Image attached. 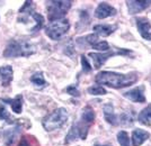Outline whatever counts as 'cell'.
I'll list each match as a JSON object with an SVG mask.
<instances>
[{
    "label": "cell",
    "mask_w": 151,
    "mask_h": 146,
    "mask_svg": "<svg viewBox=\"0 0 151 146\" xmlns=\"http://www.w3.org/2000/svg\"><path fill=\"white\" fill-rule=\"evenodd\" d=\"M96 83L101 85H106L114 89H122L130 87L138 81V74L137 73H116V72H109V71H103L99 72L95 76Z\"/></svg>",
    "instance_id": "cell-1"
},
{
    "label": "cell",
    "mask_w": 151,
    "mask_h": 146,
    "mask_svg": "<svg viewBox=\"0 0 151 146\" xmlns=\"http://www.w3.org/2000/svg\"><path fill=\"white\" fill-rule=\"evenodd\" d=\"M36 46L27 41H10L4 51L5 57L31 56L36 53Z\"/></svg>",
    "instance_id": "cell-2"
},
{
    "label": "cell",
    "mask_w": 151,
    "mask_h": 146,
    "mask_svg": "<svg viewBox=\"0 0 151 146\" xmlns=\"http://www.w3.org/2000/svg\"><path fill=\"white\" fill-rule=\"evenodd\" d=\"M69 118V113L65 108H58L54 109L51 114H49L47 116H45L42 125L46 132H52L61 128L68 121Z\"/></svg>",
    "instance_id": "cell-3"
},
{
    "label": "cell",
    "mask_w": 151,
    "mask_h": 146,
    "mask_svg": "<svg viewBox=\"0 0 151 146\" xmlns=\"http://www.w3.org/2000/svg\"><path fill=\"white\" fill-rule=\"evenodd\" d=\"M72 6V1H55L51 0L47 1V17L50 21L63 19V17L67 15L68 10Z\"/></svg>",
    "instance_id": "cell-4"
},
{
    "label": "cell",
    "mask_w": 151,
    "mask_h": 146,
    "mask_svg": "<svg viewBox=\"0 0 151 146\" xmlns=\"http://www.w3.org/2000/svg\"><path fill=\"white\" fill-rule=\"evenodd\" d=\"M70 28V23L68 19L63 18L54 21H50V24L45 27V34L53 41H58L63 37Z\"/></svg>",
    "instance_id": "cell-5"
},
{
    "label": "cell",
    "mask_w": 151,
    "mask_h": 146,
    "mask_svg": "<svg viewBox=\"0 0 151 146\" xmlns=\"http://www.w3.org/2000/svg\"><path fill=\"white\" fill-rule=\"evenodd\" d=\"M90 125L83 122V121H78V122H73V125L70 128L69 133L65 136V144H70L72 142L77 140H86L87 135H88V130Z\"/></svg>",
    "instance_id": "cell-6"
},
{
    "label": "cell",
    "mask_w": 151,
    "mask_h": 146,
    "mask_svg": "<svg viewBox=\"0 0 151 146\" xmlns=\"http://www.w3.org/2000/svg\"><path fill=\"white\" fill-rule=\"evenodd\" d=\"M132 51L130 50H116V51H108L106 53H89L88 56L93 60V63H94V69H99L103 64L106 62L109 57L114 56V55H129L131 54Z\"/></svg>",
    "instance_id": "cell-7"
},
{
    "label": "cell",
    "mask_w": 151,
    "mask_h": 146,
    "mask_svg": "<svg viewBox=\"0 0 151 146\" xmlns=\"http://www.w3.org/2000/svg\"><path fill=\"white\" fill-rule=\"evenodd\" d=\"M135 24L138 27V31L142 38L147 41H151V23L150 20L145 17H139L135 19Z\"/></svg>",
    "instance_id": "cell-8"
},
{
    "label": "cell",
    "mask_w": 151,
    "mask_h": 146,
    "mask_svg": "<svg viewBox=\"0 0 151 146\" xmlns=\"http://www.w3.org/2000/svg\"><path fill=\"white\" fill-rule=\"evenodd\" d=\"M126 6L129 9V14L134 15L149 8L151 6V0H131L126 1Z\"/></svg>",
    "instance_id": "cell-9"
},
{
    "label": "cell",
    "mask_w": 151,
    "mask_h": 146,
    "mask_svg": "<svg viewBox=\"0 0 151 146\" xmlns=\"http://www.w3.org/2000/svg\"><path fill=\"white\" fill-rule=\"evenodd\" d=\"M116 13L117 11L114 7L108 5L107 2H101L95 10V16L98 19H105L107 17H111V16H115Z\"/></svg>",
    "instance_id": "cell-10"
},
{
    "label": "cell",
    "mask_w": 151,
    "mask_h": 146,
    "mask_svg": "<svg viewBox=\"0 0 151 146\" xmlns=\"http://www.w3.org/2000/svg\"><path fill=\"white\" fill-rule=\"evenodd\" d=\"M123 95L133 102L143 103V102L147 101L145 95V87H143V85H140V87H137V88L130 90V91H127V92H124Z\"/></svg>",
    "instance_id": "cell-11"
},
{
    "label": "cell",
    "mask_w": 151,
    "mask_h": 146,
    "mask_svg": "<svg viewBox=\"0 0 151 146\" xmlns=\"http://www.w3.org/2000/svg\"><path fill=\"white\" fill-rule=\"evenodd\" d=\"M14 78V71L10 65L0 66V82L4 87H8Z\"/></svg>",
    "instance_id": "cell-12"
},
{
    "label": "cell",
    "mask_w": 151,
    "mask_h": 146,
    "mask_svg": "<svg viewBox=\"0 0 151 146\" xmlns=\"http://www.w3.org/2000/svg\"><path fill=\"white\" fill-rule=\"evenodd\" d=\"M103 111H104V117L108 124L116 126L119 125V117L116 116L114 111V107L112 103H106L103 106Z\"/></svg>",
    "instance_id": "cell-13"
},
{
    "label": "cell",
    "mask_w": 151,
    "mask_h": 146,
    "mask_svg": "<svg viewBox=\"0 0 151 146\" xmlns=\"http://www.w3.org/2000/svg\"><path fill=\"white\" fill-rule=\"evenodd\" d=\"M150 134L143 129H134L132 133V145L133 146H141L147 140H149Z\"/></svg>",
    "instance_id": "cell-14"
},
{
    "label": "cell",
    "mask_w": 151,
    "mask_h": 146,
    "mask_svg": "<svg viewBox=\"0 0 151 146\" xmlns=\"http://www.w3.org/2000/svg\"><path fill=\"white\" fill-rule=\"evenodd\" d=\"M0 101H4L5 103L10 105L15 114L22 113V109H23V95H17L14 99H1Z\"/></svg>",
    "instance_id": "cell-15"
},
{
    "label": "cell",
    "mask_w": 151,
    "mask_h": 146,
    "mask_svg": "<svg viewBox=\"0 0 151 146\" xmlns=\"http://www.w3.org/2000/svg\"><path fill=\"white\" fill-rule=\"evenodd\" d=\"M117 28V25H95L94 26V32L97 35H101V36H109L112 33H114Z\"/></svg>",
    "instance_id": "cell-16"
},
{
    "label": "cell",
    "mask_w": 151,
    "mask_h": 146,
    "mask_svg": "<svg viewBox=\"0 0 151 146\" xmlns=\"http://www.w3.org/2000/svg\"><path fill=\"white\" fill-rule=\"evenodd\" d=\"M138 120L145 126H149L151 124V105L147 106L145 109H142L138 115Z\"/></svg>",
    "instance_id": "cell-17"
},
{
    "label": "cell",
    "mask_w": 151,
    "mask_h": 146,
    "mask_svg": "<svg viewBox=\"0 0 151 146\" xmlns=\"http://www.w3.org/2000/svg\"><path fill=\"white\" fill-rule=\"evenodd\" d=\"M81 120L88 125L94 124L95 121V111L94 109L91 108L90 106H86L85 108L82 109L81 113Z\"/></svg>",
    "instance_id": "cell-18"
},
{
    "label": "cell",
    "mask_w": 151,
    "mask_h": 146,
    "mask_svg": "<svg viewBox=\"0 0 151 146\" xmlns=\"http://www.w3.org/2000/svg\"><path fill=\"white\" fill-rule=\"evenodd\" d=\"M31 82L36 87V88H44L47 85V83L45 81L44 76L42 72H36L31 76Z\"/></svg>",
    "instance_id": "cell-19"
},
{
    "label": "cell",
    "mask_w": 151,
    "mask_h": 146,
    "mask_svg": "<svg viewBox=\"0 0 151 146\" xmlns=\"http://www.w3.org/2000/svg\"><path fill=\"white\" fill-rule=\"evenodd\" d=\"M31 16L32 18L34 19V21H35V25L32 27L31 31L32 32H37L44 25V17L41 14H37V13H32Z\"/></svg>",
    "instance_id": "cell-20"
},
{
    "label": "cell",
    "mask_w": 151,
    "mask_h": 146,
    "mask_svg": "<svg viewBox=\"0 0 151 146\" xmlns=\"http://www.w3.org/2000/svg\"><path fill=\"white\" fill-rule=\"evenodd\" d=\"M18 146H40L37 140L32 135H24L19 140Z\"/></svg>",
    "instance_id": "cell-21"
},
{
    "label": "cell",
    "mask_w": 151,
    "mask_h": 146,
    "mask_svg": "<svg viewBox=\"0 0 151 146\" xmlns=\"http://www.w3.org/2000/svg\"><path fill=\"white\" fill-rule=\"evenodd\" d=\"M133 116L130 113H123L120 116L119 122H121L123 126H132L133 125Z\"/></svg>",
    "instance_id": "cell-22"
},
{
    "label": "cell",
    "mask_w": 151,
    "mask_h": 146,
    "mask_svg": "<svg viewBox=\"0 0 151 146\" xmlns=\"http://www.w3.org/2000/svg\"><path fill=\"white\" fill-rule=\"evenodd\" d=\"M117 142L121 146H130V137L125 130H121L117 133Z\"/></svg>",
    "instance_id": "cell-23"
},
{
    "label": "cell",
    "mask_w": 151,
    "mask_h": 146,
    "mask_svg": "<svg viewBox=\"0 0 151 146\" xmlns=\"http://www.w3.org/2000/svg\"><path fill=\"white\" fill-rule=\"evenodd\" d=\"M0 120H5L9 125H12V124L15 122L14 118H12V116L9 115V113L7 111L4 106H0Z\"/></svg>",
    "instance_id": "cell-24"
},
{
    "label": "cell",
    "mask_w": 151,
    "mask_h": 146,
    "mask_svg": "<svg viewBox=\"0 0 151 146\" xmlns=\"http://www.w3.org/2000/svg\"><path fill=\"white\" fill-rule=\"evenodd\" d=\"M89 95H104L107 93V91L101 85H93V87H89L87 90Z\"/></svg>",
    "instance_id": "cell-25"
},
{
    "label": "cell",
    "mask_w": 151,
    "mask_h": 146,
    "mask_svg": "<svg viewBox=\"0 0 151 146\" xmlns=\"http://www.w3.org/2000/svg\"><path fill=\"white\" fill-rule=\"evenodd\" d=\"M91 47H93L94 50L101 51V52H108L109 51V44L107 43L106 41H98V42H97V43H95Z\"/></svg>",
    "instance_id": "cell-26"
},
{
    "label": "cell",
    "mask_w": 151,
    "mask_h": 146,
    "mask_svg": "<svg viewBox=\"0 0 151 146\" xmlns=\"http://www.w3.org/2000/svg\"><path fill=\"white\" fill-rule=\"evenodd\" d=\"M65 92L71 95H73V97H79V95H80V92H79V90H78V88H77L76 84L69 85V87L65 89Z\"/></svg>",
    "instance_id": "cell-27"
},
{
    "label": "cell",
    "mask_w": 151,
    "mask_h": 146,
    "mask_svg": "<svg viewBox=\"0 0 151 146\" xmlns=\"http://www.w3.org/2000/svg\"><path fill=\"white\" fill-rule=\"evenodd\" d=\"M85 41H86V43H88V44H90L93 46L95 43L98 42V35L97 34H89V35H87L85 37Z\"/></svg>",
    "instance_id": "cell-28"
},
{
    "label": "cell",
    "mask_w": 151,
    "mask_h": 146,
    "mask_svg": "<svg viewBox=\"0 0 151 146\" xmlns=\"http://www.w3.org/2000/svg\"><path fill=\"white\" fill-rule=\"evenodd\" d=\"M81 65L82 70L85 71V72H90V71L93 70V68L89 65L88 60H87V57L85 56V55H81Z\"/></svg>",
    "instance_id": "cell-29"
},
{
    "label": "cell",
    "mask_w": 151,
    "mask_h": 146,
    "mask_svg": "<svg viewBox=\"0 0 151 146\" xmlns=\"http://www.w3.org/2000/svg\"><path fill=\"white\" fill-rule=\"evenodd\" d=\"M33 6V1H25V4H24V6L22 7L20 9H19V13L24 14L26 11H31V7Z\"/></svg>",
    "instance_id": "cell-30"
},
{
    "label": "cell",
    "mask_w": 151,
    "mask_h": 146,
    "mask_svg": "<svg viewBox=\"0 0 151 146\" xmlns=\"http://www.w3.org/2000/svg\"><path fill=\"white\" fill-rule=\"evenodd\" d=\"M95 146H111V145H99V144H96Z\"/></svg>",
    "instance_id": "cell-31"
}]
</instances>
